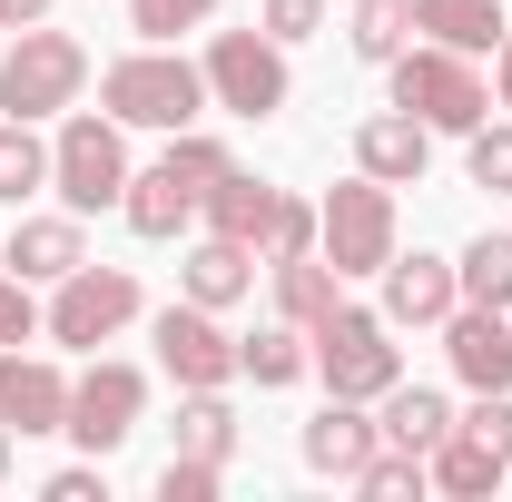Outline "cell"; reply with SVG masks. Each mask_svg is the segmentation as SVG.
Masks as SVG:
<instances>
[{"label":"cell","instance_id":"obj_29","mask_svg":"<svg viewBox=\"0 0 512 502\" xmlns=\"http://www.w3.org/2000/svg\"><path fill=\"white\" fill-rule=\"evenodd\" d=\"M355 493L365 502H414V493H434V473H424V453H394V443H384L375 463L355 473Z\"/></svg>","mask_w":512,"mask_h":502},{"label":"cell","instance_id":"obj_20","mask_svg":"<svg viewBox=\"0 0 512 502\" xmlns=\"http://www.w3.org/2000/svg\"><path fill=\"white\" fill-rule=\"evenodd\" d=\"M237 375L256 384V394H276V384H306L316 375V355H306V325H256V335H237Z\"/></svg>","mask_w":512,"mask_h":502},{"label":"cell","instance_id":"obj_41","mask_svg":"<svg viewBox=\"0 0 512 502\" xmlns=\"http://www.w3.org/2000/svg\"><path fill=\"white\" fill-rule=\"evenodd\" d=\"M10 443H20V434H10V424H0V483H10Z\"/></svg>","mask_w":512,"mask_h":502},{"label":"cell","instance_id":"obj_9","mask_svg":"<svg viewBox=\"0 0 512 502\" xmlns=\"http://www.w3.org/2000/svg\"><path fill=\"white\" fill-rule=\"evenodd\" d=\"M148 345H158V375L178 384V394H197V384H237V335L217 325V306H197V296H178V306L148 315Z\"/></svg>","mask_w":512,"mask_h":502},{"label":"cell","instance_id":"obj_4","mask_svg":"<svg viewBox=\"0 0 512 502\" xmlns=\"http://www.w3.org/2000/svg\"><path fill=\"white\" fill-rule=\"evenodd\" d=\"M128 128L109 119V109H69L60 138H50V188H60L69 217H99V207H119L128 197Z\"/></svg>","mask_w":512,"mask_h":502},{"label":"cell","instance_id":"obj_3","mask_svg":"<svg viewBox=\"0 0 512 502\" xmlns=\"http://www.w3.org/2000/svg\"><path fill=\"white\" fill-rule=\"evenodd\" d=\"M394 109H414V119L434 128V138H473V128L493 119V79L463 60V50H434V40H404L394 50Z\"/></svg>","mask_w":512,"mask_h":502},{"label":"cell","instance_id":"obj_31","mask_svg":"<svg viewBox=\"0 0 512 502\" xmlns=\"http://www.w3.org/2000/svg\"><path fill=\"white\" fill-rule=\"evenodd\" d=\"M158 168H178V178H188V188L207 197V188H217V178H227V168H237V158H227V148H217L207 128H178V138L158 148Z\"/></svg>","mask_w":512,"mask_h":502},{"label":"cell","instance_id":"obj_39","mask_svg":"<svg viewBox=\"0 0 512 502\" xmlns=\"http://www.w3.org/2000/svg\"><path fill=\"white\" fill-rule=\"evenodd\" d=\"M493 109H512V20H503V40H493Z\"/></svg>","mask_w":512,"mask_h":502},{"label":"cell","instance_id":"obj_42","mask_svg":"<svg viewBox=\"0 0 512 502\" xmlns=\"http://www.w3.org/2000/svg\"><path fill=\"white\" fill-rule=\"evenodd\" d=\"M503 483H512V473H503Z\"/></svg>","mask_w":512,"mask_h":502},{"label":"cell","instance_id":"obj_24","mask_svg":"<svg viewBox=\"0 0 512 502\" xmlns=\"http://www.w3.org/2000/svg\"><path fill=\"white\" fill-rule=\"evenodd\" d=\"M266 276H276V315H286V325H316V315L345 296V276H335V256H325V247L316 256H276Z\"/></svg>","mask_w":512,"mask_h":502},{"label":"cell","instance_id":"obj_1","mask_svg":"<svg viewBox=\"0 0 512 502\" xmlns=\"http://www.w3.org/2000/svg\"><path fill=\"white\" fill-rule=\"evenodd\" d=\"M99 109L119 128H158V138H178L197 128L217 99H207V69L178 60V40H148V50H128V60L99 69Z\"/></svg>","mask_w":512,"mask_h":502},{"label":"cell","instance_id":"obj_17","mask_svg":"<svg viewBox=\"0 0 512 502\" xmlns=\"http://www.w3.org/2000/svg\"><path fill=\"white\" fill-rule=\"evenodd\" d=\"M256 266H266V256L256 247H237V237H197L188 256H178V296H197V306H237V296H247L256 286Z\"/></svg>","mask_w":512,"mask_h":502},{"label":"cell","instance_id":"obj_33","mask_svg":"<svg viewBox=\"0 0 512 502\" xmlns=\"http://www.w3.org/2000/svg\"><path fill=\"white\" fill-rule=\"evenodd\" d=\"M217 0H128V30L138 40H178V30H207Z\"/></svg>","mask_w":512,"mask_h":502},{"label":"cell","instance_id":"obj_35","mask_svg":"<svg viewBox=\"0 0 512 502\" xmlns=\"http://www.w3.org/2000/svg\"><path fill=\"white\" fill-rule=\"evenodd\" d=\"M30 335H40V296H30V276L0 266V345H30Z\"/></svg>","mask_w":512,"mask_h":502},{"label":"cell","instance_id":"obj_8","mask_svg":"<svg viewBox=\"0 0 512 502\" xmlns=\"http://www.w3.org/2000/svg\"><path fill=\"white\" fill-rule=\"evenodd\" d=\"M197 69H207V99L227 119H276L286 109V40H266V30H217Z\"/></svg>","mask_w":512,"mask_h":502},{"label":"cell","instance_id":"obj_28","mask_svg":"<svg viewBox=\"0 0 512 502\" xmlns=\"http://www.w3.org/2000/svg\"><path fill=\"white\" fill-rule=\"evenodd\" d=\"M345 40H355V60L384 69L404 40H414V0H355V30H345Z\"/></svg>","mask_w":512,"mask_h":502},{"label":"cell","instance_id":"obj_7","mask_svg":"<svg viewBox=\"0 0 512 502\" xmlns=\"http://www.w3.org/2000/svg\"><path fill=\"white\" fill-rule=\"evenodd\" d=\"M138 276L128 266H69L60 286H50V306H40V335L50 345H69V355H99L119 325H138Z\"/></svg>","mask_w":512,"mask_h":502},{"label":"cell","instance_id":"obj_12","mask_svg":"<svg viewBox=\"0 0 512 502\" xmlns=\"http://www.w3.org/2000/svg\"><path fill=\"white\" fill-rule=\"evenodd\" d=\"M296 453H306V473H325V483H355V473L384 453V434H375V414H365V404L325 394L316 414H306V434H296Z\"/></svg>","mask_w":512,"mask_h":502},{"label":"cell","instance_id":"obj_10","mask_svg":"<svg viewBox=\"0 0 512 502\" xmlns=\"http://www.w3.org/2000/svg\"><path fill=\"white\" fill-rule=\"evenodd\" d=\"M138 414H148V375L119 365V355H99L89 375H69V443L79 453H119L138 434Z\"/></svg>","mask_w":512,"mask_h":502},{"label":"cell","instance_id":"obj_13","mask_svg":"<svg viewBox=\"0 0 512 502\" xmlns=\"http://www.w3.org/2000/svg\"><path fill=\"white\" fill-rule=\"evenodd\" d=\"M444 365L473 394H512V315L503 306H453L444 315Z\"/></svg>","mask_w":512,"mask_h":502},{"label":"cell","instance_id":"obj_22","mask_svg":"<svg viewBox=\"0 0 512 502\" xmlns=\"http://www.w3.org/2000/svg\"><path fill=\"white\" fill-rule=\"evenodd\" d=\"M197 217H207V237H237V247H256V237H266V217H276V188H266V178H247V168H227L217 188L197 197Z\"/></svg>","mask_w":512,"mask_h":502},{"label":"cell","instance_id":"obj_14","mask_svg":"<svg viewBox=\"0 0 512 502\" xmlns=\"http://www.w3.org/2000/svg\"><path fill=\"white\" fill-rule=\"evenodd\" d=\"M463 306V276H453V256H404L394 247V266H384V325L394 335H414V325H444V315Z\"/></svg>","mask_w":512,"mask_h":502},{"label":"cell","instance_id":"obj_19","mask_svg":"<svg viewBox=\"0 0 512 502\" xmlns=\"http://www.w3.org/2000/svg\"><path fill=\"white\" fill-rule=\"evenodd\" d=\"M414 40H434V50H463V60H483V50L503 40V0H414Z\"/></svg>","mask_w":512,"mask_h":502},{"label":"cell","instance_id":"obj_16","mask_svg":"<svg viewBox=\"0 0 512 502\" xmlns=\"http://www.w3.org/2000/svg\"><path fill=\"white\" fill-rule=\"evenodd\" d=\"M10 276H30V286H60L69 266H89V237H79V217H20V227H10Z\"/></svg>","mask_w":512,"mask_h":502},{"label":"cell","instance_id":"obj_32","mask_svg":"<svg viewBox=\"0 0 512 502\" xmlns=\"http://www.w3.org/2000/svg\"><path fill=\"white\" fill-rule=\"evenodd\" d=\"M256 256H266V266H276V256H316V197H286V188H276V217H266Z\"/></svg>","mask_w":512,"mask_h":502},{"label":"cell","instance_id":"obj_15","mask_svg":"<svg viewBox=\"0 0 512 502\" xmlns=\"http://www.w3.org/2000/svg\"><path fill=\"white\" fill-rule=\"evenodd\" d=\"M355 168L384 178V188H424V168H434V128L414 119V109H375V119H355Z\"/></svg>","mask_w":512,"mask_h":502},{"label":"cell","instance_id":"obj_18","mask_svg":"<svg viewBox=\"0 0 512 502\" xmlns=\"http://www.w3.org/2000/svg\"><path fill=\"white\" fill-rule=\"evenodd\" d=\"M424 473H434V493L473 502V493H503V473H512V463H503V453H493L483 434H463V414H453V434L424 453Z\"/></svg>","mask_w":512,"mask_h":502},{"label":"cell","instance_id":"obj_26","mask_svg":"<svg viewBox=\"0 0 512 502\" xmlns=\"http://www.w3.org/2000/svg\"><path fill=\"white\" fill-rule=\"evenodd\" d=\"M453 276H463V306H503L512 315V227H483L473 247L453 256Z\"/></svg>","mask_w":512,"mask_h":502},{"label":"cell","instance_id":"obj_40","mask_svg":"<svg viewBox=\"0 0 512 502\" xmlns=\"http://www.w3.org/2000/svg\"><path fill=\"white\" fill-rule=\"evenodd\" d=\"M30 20H50V0H0V30H30Z\"/></svg>","mask_w":512,"mask_h":502},{"label":"cell","instance_id":"obj_37","mask_svg":"<svg viewBox=\"0 0 512 502\" xmlns=\"http://www.w3.org/2000/svg\"><path fill=\"white\" fill-rule=\"evenodd\" d=\"M463 434H483L493 453L512 463V394H473V414H463Z\"/></svg>","mask_w":512,"mask_h":502},{"label":"cell","instance_id":"obj_27","mask_svg":"<svg viewBox=\"0 0 512 502\" xmlns=\"http://www.w3.org/2000/svg\"><path fill=\"white\" fill-rule=\"evenodd\" d=\"M50 188V138L40 119H0V207H20V197Z\"/></svg>","mask_w":512,"mask_h":502},{"label":"cell","instance_id":"obj_21","mask_svg":"<svg viewBox=\"0 0 512 502\" xmlns=\"http://www.w3.org/2000/svg\"><path fill=\"white\" fill-rule=\"evenodd\" d=\"M119 217L158 247V237H178V227L197 217V188L178 178V168H138V178H128V197H119Z\"/></svg>","mask_w":512,"mask_h":502},{"label":"cell","instance_id":"obj_38","mask_svg":"<svg viewBox=\"0 0 512 502\" xmlns=\"http://www.w3.org/2000/svg\"><path fill=\"white\" fill-rule=\"evenodd\" d=\"M109 483H99V463H69V473H50V502H99Z\"/></svg>","mask_w":512,"mask_h":502},{"label":"cell","instance_id":"obj_36","mask_svg":"<svg viewBox=\"0 0 512 502\" xmlns=\"http://www.w3.org/2000/svg\"><path fill=\"white\" fill-rule=\"evenodd\" d=\"M256 20H266V40H286V50H296V40H316V30H325V0H266Z\"/></svg>","mask_w":512,"mask_h":502},{"label":"cell","instance_id":"obj_25","mask_svg":"<svg viewBox=\"0 0 512 502\" xmlns=\"http://www.w3.org/2000/svg\"><path fill=\"white\" fill-rule=\"evenodd\" d=\"M178 453H197V463H227V453H237V404H227V384L178 394Z\"/></svg>","mask_w":512,"mask_h":502},{"label":"cell","instance_id":"obj_34","mask_svg":"<svg viewBox=\"0 0 512 502\" xmlns=\"http://www.w3.org/2000/svg\"><path fill=\"white\" fill-rule=\"evenodd\" d=\"M227 483V463H197V453H168V473H158V502H217Z\"/></svg>","mask_w":512,"mask_h":502},{"label":"cell","instance_id":"obj_5","mask_svg":"<svg viewBox=\"0 0 512 502\" xmlns=\"http://www.w3.org/2000/svg\"><path fill=\"white\" fill-rule=\"evenodd\" d=\"M79 89H89V50L50 20H30L20 50L0 60V119H69Z\"/></svg>","mask_w":512,"mask_h":502},{"label":"cell","instance_id":"obj_2","mask_svg":"<svg viewBox=\"0 0 512 502\" xmlns=\"http://www.w3.org/2000/svg\"><path fill=\"white\" fill-rule=\"evenodd\" d=\"M306 355H316L325 394H345V404H384L394 384H404V355H394V325H384V306H335L306 325Z\"/></svg>","mask_w":512,"mask_h":502},{"label":"cell","instance_id":"obj_6","mask_svg":"<svg viewBox=\"0 0 512 502\" xmlns=\"http://www.w3.org/2000/svg\"><path fill=\"white\" fill-rule=\"evenodd\" d=\"M316 247L335 256V276L355 286V276H384L394 266V188L384 178H345V188H325L316 197Z\"/></svg>","mask_w":512,"mask_h":502},{"label":"cell","instance_id":"obj_23","mask_svg":"<svg viewBox=\"0 0 512 502\" xmlns=\"http://www.w3.org/2000/svg\"><path fill=\"white\" fill-rule=\"evenodd\" d=\"M375 434L394 443V453H434V443L453 434V404L434 394V384H394V394H384V414H375Z\"/></svg>","mask_w":512,"mask_h":502},{"label":"cell","instance_id":"obj_11","mask_svg":"<svg viewBox=\"0 0 512 502\" xmlns=\"http://www.w3.org/2000/svg\"><path fill=\"white\" fill-rule=\"evenodd\" d=\"M0 424L30 443V434H69V375L30 345H0Z\"/></svg>","mask_w":512,"mask_h":502},{"label":"cell","instance_id":"obj_30","mask_svg":"<svg viewBox=\"0 0 512 502\" xmlns=\"http://www.w3.org/2000/svg\"><path fill=\"white\" fill-rule=\"evenodd\" d=\"M463 178L493 188V197H512V119H483L473 138H463Z\"/></svg>","mask_w":512,"mask_h":502}]
</instances>
